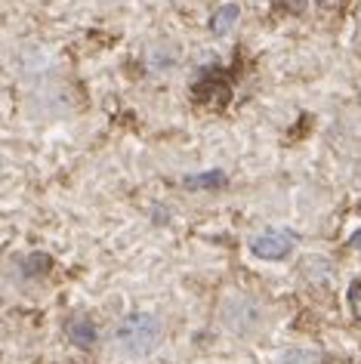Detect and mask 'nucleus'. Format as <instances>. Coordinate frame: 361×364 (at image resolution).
I'll use <instances>...</instances> for the list:
<instances>
[{
    "label": "nucleus",
    "mask_w": 361,
    "mask_h": 364,
    "mask_svg": "<svg viewBox=\"0 0 361 364\" xmlns=\"http://www.w3.org/2000/svg\"><path fill=\"white\" fill-rule=\"evenodd\" d=\"M68 336H71V343L80 346V349H90V346L96 343V327L90 318H75L68 327Z\"/></svg>",
    "instance_id": "obj_4"
},
{
    "label": "nucleus",
    "mask_w": 361,
    "mask_h": 364,
    "mask_svg": "<svg viewBox=\"0 0 361 364\" xmlns=\"http://www.w3.org/2000/svg\"><path fill=\"white\" fill-rule=\"evenodd\" d=\"M238 16H241L238 4H222L220 10H213V16H210V31L216 34V38L229 34L235 25H238Z\"/></svg>",
    "instance_id": "obj_3"
},
{
    "label": "nucleus",
    "mask_w": 361,
    "mask_h": 364,
    "mask_svg": "<svg viewBox=\"0 0 361 364\" xmlns=\"http://www.w3.org/2000/svg\"><path fill=\"white\" fill-rule=\"evenodd\" d=\"M183 186L185 188H220V186H225V173L207 170V173H198V176H185Z\"/></svg>",
    "instance_id": "obj_5"
},
{
    "label": "nucleus",
    "mask_w": 361,
    "mask_h": 364,
    "mask_svg": "<svg viewBox=\"0 0 361 364\" xmlns=\"http://www.w3.org/2000/svg\"><path fill=\"white\" fill-rule=\"evenodd\" d=\"M291 250H293V238L284 232H266V235H259V238L250 241V253L259 259H272V262L287 259Z\"/></svg>",
    "instance_id": "obj_2"
},
{
    "label": "nucleus",
    "mask_w": 361,
    "mask_h": 364,
    "mask_svg": "<svg viewBox=\"0 0 361 364\" xmlns=\"http://www.w3.org/2000/svg\"><path fill=\"white\" fill-rule=\"evenodd\" d=\"M161 340H164V327H161L158 318L149 315V312L127 315L114 331L117 349L124 355H130V358H146V355H151L158 349Z\"/></svg>",
    "instance_id": "obj_1"
},
{
    "label": "nucleus",
    "mask_w": 361,
    "mask_h": 364,
    "mask_svg": "<svg viewBox=\"0 0 361 364\" xmlns=\"http://www.w3.org/2000/svg\"><path fill=\"white\" fill-rule=\"evenodd\" d=\"M284 6H287L291 13H303V10H306V0H284Z\"/></svg>",
    "instance_id": "obj_7"
},
{
    "label": "nucleus",
    "mask_w": 361,
    "mask_h": 364,
    "mask_svg": "<svg viewBox=\"0 0 361 364\" xmlns=\"http://www.w3.org/2000/svg\"><path fill=\"white\" fill-rule=\"evenodd\" d=\"M349 244H352V247H358V250H361V229H358L355 235H352V241H349Z\"/></svg>",
    "instance_id": "obj_8"
},
{
    "label": "nucleus",
    "mask_w": 361,
    "mask_h": 364,
    "mask_svg": "<svg viewBox=\"0 0 361 364\" xmlns=\"http://www.w3.org/2000/svg\"><path fill=\"white\" fill-rule=\"evenodd\" d=\"M318 4H321V6H328V10H330V6H337L340 0H318Z\"/></svg>",
    "instance_id": "obj_9"
},
{
    "label": "nucleus",
    "mask_w": 361,
    "mask_h": 364,
    "mask_svg": "<svg viewBox=\"0 0 361 364\" xmlns=\"http://www.w3.org/2000/svg\"><path fill=\"white\" fill-rule=\"evenodd\" d=\"M349 306H352V315L361 318V281H352V287H349Z\"/></svg>",
    "instance_id": "obj_6"
}]
</instances>
